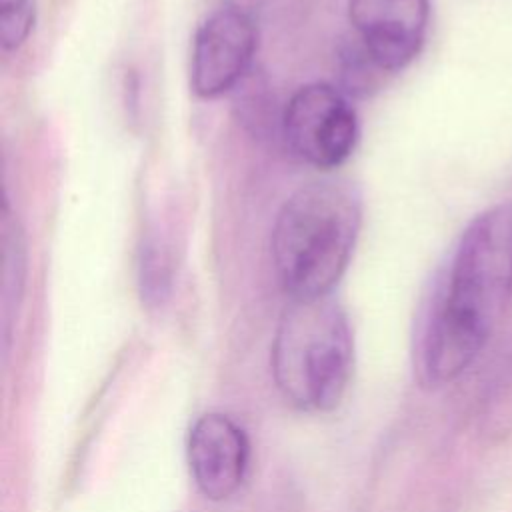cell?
I'll list each match as a JSON object with an SVG mask.
<instances>
[{"mask_svg":"<svg viewBox=\"0 0 512 512\" xmlns=\"http://www.w3.org/2000/svg\"><path fill=\"white\" fill-rule=\"evenodd\" d=\"M270 368L276 388L294 408L334 410L354 370V338L340 304L330 296L290 300L274 334Z\"/></svg>","mask_w":512,"mask_h":512,"instance_id":"obj_3","label":"cell"},{"mask_svg":"<svg viewBox=\"0 0 512 512\" xmlns=\"http://www.w3.org/2000/svg\"><path fill=\"white\" fill-rule=\"evenodd\" d=\"M36 20L32 0H0V44L4 52L18 50L30 36Z\"/></svg>","mask_w":512,"mask_h":512,"instance_id":"obj_10","label":"cell"},{"mask_svg":"<svg viewBox=\"0 0 512 512\" xmlns=\"http://www.w3.org/2000/svg\"><path fill=\"white\" fill-rule=\"evenodd\" d=\"M186 456L198 490L208 500L222 502L234 496L246 478L250 442L236 420L208 412L190 426Z\"/></svg>","mask_w":512,"mask_h":512,"instance_id":"obj_7","label":"cell"},{"mask_svg":"<svg viewBox=\"0 0 512 512\" xmlns=\"http://www.w3.org/2000/svg\"><path fill=\"white\" fill-rule=\"evenodd\" d=\"M348 18L360 46L380 72L404 70L422 50L428 0H348Z\"/></svg>","mask_w":512,"mask_h":512,"instance_id":"obj_6","label":"cell"},{"mask_svg":"<svg viewBox=\"0 0 512 512\" xmlns=\"http://www.w3.org/2000/svg\"><path fill=\"white\" fill-rule=\"evenodd\" d=\"M512 298V204L478 214L462 232L444 290L428 318L420 372L426 384L460 376Z\"/></svg>","mask_w":512,"mask_h":512,"instance_id":"obj_1","label":"cell"},{"mask_svg":"<svg viewBox=\"0 0 512 512\" xmlns=\"http://www.w3.org/2000/svg\"><path fill=\"white\" fill-rule=\"evenodd\" d=\"M280 126L288 150L320 170L344 164L358 140V118L348 94L326 82L300 86L288 100Z\"/></svg>","mask_w":512,"mask_h":512,"instance_id":"obj_4","label":"cell"},{"mask_svg":"<svg viewBox=\"0 0 512 512\" xmlns=\"http://www.w3.org/2000/svg\"><path fill=\"white\" fill-rule=\"evenodd\" d=\"M2 246H4V282H2V344L8 352L12 338V324L20 308L24 278H26V240L24 232L14 218L8 200L2 208Z\"/></svg>","mask_w":512,"mask_h":512,"instance_id":"obj_8","label":"cell"},{"mask_svg":"<svg viewBox=\"0 0 512 512\" xmlns=\"http://www.w3.org/2000/svg\"><path fill=\"white\" fill-rule=\"evenodd\" d=\"M174 270L166 248L156 236H148L140 248L138 286L146 306H162L172 290Z\"/></svg>","mask_w":512,"mask_h":512,"instance_id":"obj_9","label":"cell"},{"mask_svg":"<svg viewBox=\"0 0 512 512\" xmlns=\"http://www.w3.org/2000/svg\"><path fill=\"white\" fill-rule=\"evenodd\" d=\"M360 224V194L344 180H314L284 200L270 252L290 300L330 296L350 264Z\"/></svg>","mask_w":512,"mask_h":512,"instance_id":"obj_2","label":"cell"},{"mask_svg":"<svg viewBox=\"0 0 512 512\" xmlns=\"http://www.w3.org/2000/svg\"><path fill=\"white\" fill-rule=\"evenodd\" d=\"M258 48L254 18L230 8L210 14L196 30L190 56V88L218 98L242 82Z\"/></svg>","mask_w":512,"mask_h":512,"instance_id":"obj_5","label":"cell"},{"mask_svg":"<svg viewBox=\"0 0 512 512\" xmlns=\"http://www.w3.org/2000/svg\"><path fill=\"white\" fill-rule=\"evenodd\" d=\"M270 0H222L224 8H230V10H236V12H242V14H248L254 18V14L258 10H262Z\"/></svg>","mask_w":512,"mask_h":512,"instance_id":"obj_11","label":"cell"}]
</instances>
